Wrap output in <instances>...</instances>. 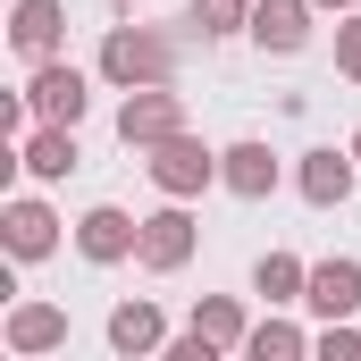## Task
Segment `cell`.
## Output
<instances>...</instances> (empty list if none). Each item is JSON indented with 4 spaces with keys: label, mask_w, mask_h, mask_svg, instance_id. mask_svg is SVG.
Returning <instances> with one entry per match:
<instances>
[{
    "label": "cell",
    "mask_w": 361,
    "mask_h": 361,
    "mask_svg": "<svg viewBox=\"0 0 361 361\" xmlns=\"http://www.w3.org/2000/svg\"><path fill=\"white\" fill-rule=\"evenodd\" d=\"M92 68H101V85H118V92L169 85V76H177V42H169V34H143V25H109Z\"/></svg>",
    "instance_id": "6da1fadb"
},
{
    "label": "cell",
    "mask_w": 361,
    "mask_h": 361,
    "mask_svg": "<svg viewBox=\"0 0 361 361\" xmlns=\"http://www.w3.org/2000/svg\"><path fill=\"white\" fill-rule=\"evenodd\" d=\"M143 169H152V185H160L169 202H193V193H210V185H219V152H210L193 126H177L169 143H152V160H143Z\"/></svg>",
    "instance_id": "7a4b0ae2"
},
{
    "label": "cell",
    "mask_w": 361,
    "mask_h": 361,
    "mask_svg": "<svg viewBox=\"0 0 361 361\" xmlns=\"http://www.w3.org/2000/svg\"><path fill=\"white\" fill-rule=\"evenodd\" d=\"M177 126H185L177 85H135L126 101H118V143H126V152H152V143H169Z\"/></svg>",
    "instance_id": "3957f363"
},
{
    "label": "cell",
    "mask_w": 361,
    "mask_h": 361,
    "mask_svg": "<svg viewBox=\"0 0 361 361\" xmlns=\"http://www.w3.org/2000/svg\"><path fill=\"white\" fill-rule=\"evenodd\" d=\"M193 244H202L193 210H185V202H160V210L143 219V244H135V261H143L152 277H177L185 261H193Z\"/></svg>",
    "instance_id": "277c9868"
},
{
    "label": "cell",
    "mask_w": 361,
    "mask_h": 361,
    "mask_svg": "<svg viewBox=\"0 0 361 361\" xmlns=\"http://www.w3.org/2000/svg\"><path fill=\"white\" fill-rule=\"evenodd\" d=\"M135 244H143V219H135V210H118V202H92L85 219H76V252H85L92 269L135 261Z\"/></svg>",
    "instance_id": "5b68a950"
},
{
    "label": "cell",
    "mask_w": 361,
    "mask_h": 361,
    "mask_svg": "<svg viewBox=\"0 0 361 361\" xmlns=\"http://www.w3.org/2000/svg\"><path fill=\"white\" fill-rule=\"evenodd\" d=\"M25 101H34V118H51V126H76V118L92 109V85H85V68H68V59H34Z\"/></svg>",
    "instance_id": "8992f818"
},
{
    "label": "cell",
    "mask_w": 361,
    "mask_h": 361,
    "mask_svg": "<svg viewBox=\"0 0 361 361\" xmlns=\"http://www.w3.org/2000/svg\"><path fill=\"white\" fill-rule=\"evenodd\" d=\"M353 185H361L353 143H345V152H336V143H319V152H302V169H294V193H302L311 210H345V202H353Z\"/></svg>",
    "instance_id": "52a82bcc"
},
{
    "label": "cell",
    "mask_w": 361,
    "mask_h": 361,
    "mask_svg": "<svg viewBox=\"0 0 361 361\" xmlns=\"http://www.w3.org/2000/svg\"><path fill=\"white\" fill-rule=\"evenodd\" d=\"M0 244H8V261H51L59 252V210L34 202V193H8L0 202Z\"/></svg>",
    "instance_id": "ba28073f"
},
{
    "label": "cell",
    "mask_w": 361,
    "mask_h": 361,
    "mask_svg": "<svg viewBox=\"0 0 361 361\" xmlns=\"http://www.w3.org/2000/svg\"><path fill=\"white\" fill-rule=\"evenodd\" d=\"M0 345L17 361H42L68 345V302H8V319H0Z\"/></svg>",
    "instance_id": "9c48e42d"
},
{
    "label": "cell",
    "mask_w": 361,
    "mask_h": 361,
    "mask_svg": "<svg viewBox=\"0 0 361 361\" xmlns=\"http://www.w3.org/2000/svg\"><path fill=\"white\" fill-rule=\"evenodd\" d=\"M277 177H286V169H277V152L261 143V135H244V143H227V152H219V185H227L235 202H269Z\"/></svg>",
    "instance_id": "30bf717a"
},
{
    "label": "cell",
    "mask_w": 361,
    "mask_h": 361,
    "mask_svg": "<svg viewBox=\"0 0 361 361\" xmlns=\"http://www.w3.org/2000/svg\"><path fill=\"white\" fill-rule=\"evenodd\" d=\"M8 42L25 59H59L68 42V0H8Z\"/></svg>",
    "instance_id": "8fae6325"
},
{
    "label": "cell",
    "mask_w": 361,
    "mask_h": 361,
    "mask_svg": "<svg viewBox=\"0 0 361 361\" xmlns=\"http://www.w3.org/2000/svg\"><path fill=\"white\" fill-rule=\"evenodd\" d=\"M269 59H294L311 42V0H252V25H244Z\"/></svg>",
    "instance_id": "7c38bea8"
},
{
    "label": "cell",
    "mask_w": 361,
    "mask_h": 361,
    "mask_svg": "<svg viewBox=\"0 0 361 361\" xmlns=\"http://www.w3.org/2000/svg\"><path fill=\"white\" fill-rule=\"evenodd\" d=\"M302 302H311L319 319H353V311H361V261H353V252H336V261H311Z\"/></svg>",
    "instance_id": "4fadbf2b"
},
{
    "label": "cell",
    "mask_w": 361,
    "mask_h": 361,
    "mask_svg": "<svg viewBox=\"0 0 361 361\" xmlns=\"http://www.w3.org/2000/svg\"><path fill=\"white\" fill-rule=\"evenodd\" d=\"M17 169L34 185H59L68 169H76V126H51V118H34L25 126V143H17Z\"/></svg>",
    "instance_id": "5bb4252c"
},
{
    "label": "cell",
    "mask_w": 361,
    "mask_h": 361,
    "mask_svg": "<svg viewBox=\"0 0 361 361\" xmlns=\"http://www.w3.org/2000/svg\"><path fill=\"white\" fill-rule=\"evenodd\" d=\"M109 353H126V361H152V353H169V319H160V302H118L109 311Z\"/></svg>",
    "instance_id": "9a60e30c"
},
{
    "label": "cell",
    "mask_w": 361,
    "mask_h": 361,
    "mask_svg": "<svg viewBox=\"0 0 361 361\" xmlns=\"http://www.w3.org/2000/svg\"><path fill=\"white\" fill-rule=\"evenodd\" d=\"M193 328H202L219 353H244V336H252V319H244L235 294H202V302H193Z\"/></svg>",
    "instance_id": "2e32d148"
},
{
    "label": "cell",
    "mask_w": 361,
    "mask_h": 361,
    "mask_svg": "<svg viewBox=\"0 0 361 361\" xmlns=\"http://www.w3.org/2000/svg\"><path fill=\"white\" fill-rule=\"evenodd\" d=\"M302 286H311V261H294V252H261V261H252V294H261V302H302Z\"/></svg>",
    "instance_id": "e0dca14e"
},
{
    "label": "cell",
    "mask_w": 361,
    "mask_h": 361,
    "mask_svg": "<svg viewBox=\"0 0 361 361\" xmlns=\"http://www.w3.org/2000/svg\"><path fill=\"white\" fill-rule=\"evenodd\" d=\"M244 353H252V361H302V353H311V336H302L294 319H277V311H269V319H252Z\"/></svg>",
    "instance_id": "ac0fdd59"
},
{
    "label": "cell",
    "mask_w": 361,
    "mask_h": 361,
    "mask_svg": "<svg viewBox=\"0 0 361 361\" xmlns=\"http://www.w3.org/2000/svg\"><path fill=\"white\" fill-rule=\"evenodd\" d=\"M244 25H252V0H193V34L202 42H227Z\"/></svg>",
    "instance_id": "d6986e66"
},
{
    "label": "cell",
    "mask_w": 361,
    "mask_h": 361,
    "mask_svg": "<svg viewBox=\"0 0 361 361\" xmlns=\"http://www.w3.org/2000/svg\"><path fill=\"white\" fill-rule=\"evenodd\" d=\"M311 353H319V361H361V328H353V319H328V328L311 336Z\"/></svg>",
    "instance_id": "ffe728a7"
},
{
    "label": "cell",
    "mask_w": 361,
    "mask_h": 361,
    "mask_svg": "<svg viewBox=\"0 0 361 361\" xmlns=\"http://www.w3.org/2000/svg\"><path fill=\"white\" fill-rule=\"evenodd\" d=\"M336 76L361 85V8H345V25H336Z\"/></svg>",
    "instance_id": "44dd1931"
},
{
    "label": "cell",
    "mask_w": 361,
    "mask_h": 361,
    "mask_svg": "<svg viewBox=\"0 0 361 361\" xmlns=\"http://www.w3.org/2000/svg\"><path fill=\"white\" fill-rule=\"evenodd\" d=\"M311 8H336V17H345V8H361V0H311Z\"/></svg>",
    "instance_id": "7402d4cb"
},
{
    "label": "cell",
    "mask_w": 361,
    "mask_h": 361,
    "mask_svg": "<svg viewBox=\"0 0 361 361\" xmlns=\"http://www.w3.org/2000/svg\"><path fill=\"white\" fill-rule=\"evenodd\" d=\"M353 160H361V126H353Z\"/></svg>",
    "instance_id": "603a6c76"
}]
</instances>
